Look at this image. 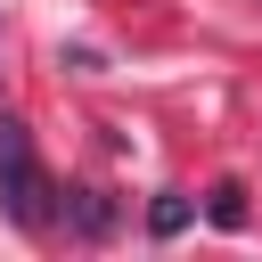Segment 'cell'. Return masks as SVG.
<instances>
[{"label": "cell", "instance_id": "7a4b0ae2", "mask_svg": "<svg viewBox=\"0 0 262 262\" xmlns=\"http://www.w3.org/2000/svg\"><path fill=\"white\" fill-rule=\"evenodd\" d=\"M66 221H74L82 237H106V229H115V205H106L98 188H66Z\"/></svg>", "mask_w": 262, "mask_h": 262}, {"label": "cell", "instance_id": "6da1fadb", "mask_svg": "<svg viewBox=\"0 0 262 262\" xmlns=\"http://www.w3.org/2000/svg\"><path fill=\"white\" fill-rule=\"evenodd\" d=\"M0 213L16 229H49L57 221V188H49V172L33 156V131L16 115H0Z\"/></svg>", "mask_w": 262, "mask_h": 262}, {"label": "cell", "instance_id": "3957f363", "mask_svg": "<svg viewBox=\"0 0 262 262\" xmlns=\"http://www.w3.org/2000/svg\"><path fill=\"white\" fill-rule=\"evenodd\" d=\"M205 213H213V221H221V229H246V188H237V180H221V188H213V205H205Z\"/></svg>", "mask_w": 262, "mask_h": 262}, {"label": "cell", "instance_id": "277c9868", "mask_svg": "<svg viewBox=\"0 0 262 262\" xmlns=\"http://www.w3.org/2000/svg\"><path fill=\"white\" fill-rule=\"evenodd\" d=\"M147 229H156V237H180V229H188V196H156V205H147Z\"/></svg>", "mask_w": 262, "mask_h": 262}]
</instances>
